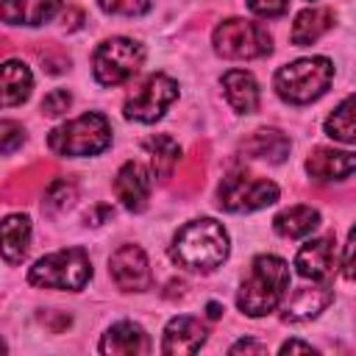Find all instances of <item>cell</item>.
<instances>
[{"label":"cell","mask_w":356,"mask_h":356,"mask_svg":"<svg viewBox=\"0 0 356 356\" xmlns=\"http://www.w3.org/2000/svg\"><path fill=\"white\" fill-rule=\"evenodd\" d=\"M306 170L317 181H337L350 172H356V153L334 150V147H317L306 159Z\"/></svg>","instance_id":"13"},{"label":"cell","mask_w":356,"mask_h":356,"mask_svg":"<svg viewBox=\"0 0 356 356\" xmlns=\"http://www.w3.org/2000/svg\"><path fill=\"white\" fill-rule=\"evenodd\" d=\"M342 273H345V278L356 281V228L348 234V245H345V256H342Z\"/></svg>","instance_id":"30"},{"label":"cell","mask_w":356,"mask_h":356,"mask_svg":"<svg viewBox=\"0 0 356 356\" xmlns=\"http://www.w3.org/2000/svg\"><path fill=\"white\" fill-rule=\"evenodd\" d=\"M334 25V11L331 8H306L295 17V25H292V44L303 47V44H312L317 42L328 28Z\"/></svg>","instance_id":"20"},{"label":"cell","mask_w":356,"mask_h":356,"mask_svg":"<svg viewBox=\"0 0 356 356\" xmlns=\"http://www.w3.org/2000/svg\"><path fill=\"white\" fill-rule=\"evenodd\" d=\"M170 256L186 270H214L228 256V234L217 220H192L175 234Z\"/></svg>","instance_id":"1"},{"label":"cell","mask_w":356,"mask_h":356,"mask_svg":"<svg viewBox=\"0 0 356 356\" xmlns=\"http://www.w3.org/2000/svg\"><path fill=\"white\" fill-rule=\"evenodd\" d=\"M70 103H72V97H70L67 89H53L50 95H44L42 111H44L47 117H58V114H64V111L70 108Z\"/></svg>","instance_id":"28"},{"label":"cell","mask_w":356,"mask_h":356,"mask_svg":"<svg viewBox=\"0 0 356 356\" xmlns=\"http://www.w3.org/2000/svg\"><path fill=\"white\" fill-rule=\"evenodd\" d=\"M108 142H111V125L97 111L64 122L47 136L50 150L58 156H95L106 150Z\"/></svg>","instance_id":"3"},{"label":"cell","mask_w":356,"mask_h":356,"mask_svg":"<svg viewBox=\"0 0 356 356\" xmlns=\"http://www.w3.org/2000/svg\"><path fill=\"white\" fill-rule=\"evenodd\" d=\"M331 289L325 286H300L292 292V298L284 303V314L281 320L286 323H303V320H312L314 314H320L328 303H331Z\"/></svg>","instance_id":"15"},{"label":"cell","mask_w":356,"mask_h":356,"mask_svg":"<svg viewBox=\"0 0 356 356\" xmlns=\"http://www.w3.org/2000/svg\"><path fill=\"white\" fill-rule=\"evenodd\" d=\"M89 275H92L89 256L81 248H67V250L39 259L31 267L28 281L36 286H47V289H83Z\"/></svg>","instance_id":"5"},{"label":"cell","mask_w":356,"mask_h":356,"mask_svg":"<svg viewBox=\"0 0 356 356\" xmlns=\"http://www.w3.org/2000/svg\"><path fill=\"white\" fill-rule=\"evenodd\" d=\"M92 64H95V78L103 86H117V83L128 81L139 70L142 44H136L134 39H122V36L108 39L95 50Z\"/></svg>","instance_id":"8"},{"label":"cell","mask_w":356,"mask_h":356,"mask_svg":"<svg viewBox=\"0 0 356 356\" xmlns=\"http://www.w3.org/2000/svg\"><path fill=\"white\" fill-rule=\"evenodd\" d=\"M242 153L245 159H261V161H284L286 153H289V139L281 134V131H273V128H261V131H253L245 142H242Z\"/></svg>","instance_id":"16"},{"label":"cell","mask_w":356,"mask_h":356,"mask_svg":"<svg viewBox=\"0 0 356 356\" xmlns=\"http://www.w3.org/2000/svg\"><path fill=\"white\" fill-rule=\"evenodd\" d=\"M0 131H3V153H11L17 147V142H22V128L11 120H3Z\"/></svg>","instance_id":"31"},{"label":"cell","mask_w":356,"mask_h":356,"mask_svg":"<svg viewBox=\"0 0 356 356\" xmlns=\"http://www.w3.org/2000/svg\"><path fill=\"white\" fill-rule=\"evenodd\" d=\"M31 70L19 61H6L3 64V106H17L28 100L31 95Z\"/></svg>","instance_id":"24"},{"label":"cell","mask_w":356,"mask_h":356,"mask_svg":"<svg viewBox=\"0 0 356 356\" xmlns=\"http://www.w3.org/2000/svg\"><path fill=\"white\" fill-rule=\"evenodd\" d=\"M317 225H320V214H317L312 206H292V209L281 211V214L273 220V228H275L281 236H286V239L309 236Z\"/></svg>","instance_id":"21"},{"label":"cell","mask_w":356,"mask_h":356,"mask_svg":"<svg viewBox=\"0 0 356 356\" xmlns=\"http://www.w3.org/2000/svg\"><path fill=\"white\" fill-rule=\"evenodd\" d=\"M295 267L303 278H314V281H325L334 273V236H320L306 242L298 256H295Z\"/></svg>","instance_id":"11"},{"label":"cell","mask_w":356,"mask_h":356,"mask_svg":"<svg viewBox=\"0 0 356 356\" xmlns=\"http://www.w3.org/2000/svg\"><path fill=\"white\" fill-rule=\"evenodd\" d=\"M206 339V328L195 317H175L164 328V353H195Z\"/></svg>","instance_id":"14"},{"label":"cell","mask_w":356,"mask_h":356,"mask_svg":"<svg viewBox=\"0 0 356 356\" xmlns=\"http://www.w3.org/2000/svg\"><path fill=\"white\" fill-rule=\"evenodd\" d=\"M114 195L122 200L125 209L131 211H142L145 203H147V195H150V175L142 164L136 161H128L117 178H114Z\"/></svg>","instance_id":"12"},{"label":"cell","mask_w":356,"mask_h":356,"mask_svg":"<svg viewBox=\"0 0 356 356\" xmlns=\"http://www.w3.org/2000/svg\"><path fill=\"white\" fill-rule=\"evenodd\" d=\"M222 89H225L228 103L239 114L256 111V106H259V86H256V81H253L250 72H245V70H228L222 75Z\"/></svg>","instance_id":"17"},{"label":"cell","mask_w":356,"mask_h":356,"mask_svg":"<svg viewBox=\"0 0 356 356\" xmlns=\"http://www.w3.org/2000/svg\"><path fill=\"white\" fill-rule=\"evenodd\" d=\"M220 314H222V306H220V303H209V317L217 320Z\"/></svg>","instance_id":"34"},{"label":"cell","mask_w":356,"mask_h":356,"mask_svg":"<svg viewBox=\"0 0 356 356\" xmlns=\"http://www.w3.org/2000/svg\"><path fill=\"white\" fill-rule=\"evenodd\" d=\"M289 286V267L278 256H256L248 278L236 295V306L248 317H261L273 312Z\"/></svg>","instance_id":"2"},{"label":"cell","mask_w":356,"mask_h":356,"mask_svg":"<svg viewBox=\"0 0 356 356\" xmlns=\"http://www.w3.org/2000/svg\"><path fill=\"white\" fill-rule=\"evenodd\" d=\"M28 239H31V220L25 214H11L3 222V256L8 264H17L28 253Z\"/></svg>","instance_id":"22"},{"label":"cell","mask_w":356,"mask_h":356,"mask_svg":"<svg viewBox=\"0 0 356 356\" xmlns=\"http://www.w3.org/2000/svg\"><path fill=\"white\" fill-rule=\"evenodd\" d=\"M145 147H147V153H150L153 172H156L161 181H167V178L172 175L178 159H181V147H178V142H175L172 136H167V134H156V136L145 139Z\"/></svg>","instance_id":"23"},{"label":"cell","mask_w":356,"mask_h":356,"mask_svg":"<svg viewBox=\"0 0 356 356\" xmlns=\"http://www.w3.org/2000/svg\"><path fill=\"white\" fill-rule=\"evenodd\" d=\"M103 353H147L150 342L147 334L134 323H117L108 328V334L100 342Z\"/></svg>","instance_id":"19"},{"label":"cell","mask_w":356,"mask_h":356,"mask_svg":"<svg viewBox=\"0 0 356 356\" xmlns=\"http://www.w3.org/2000/svg\"><path fill=\"white\" fill-rule=\"evenodd\" d=\"M325 134L331 139H337V142L356 145V95L342 100L337 106V111L325 120Z\"/></svg>","instance_id":"25"},{"label":"cell","mask_w":356,"mask_h":356,"mask_svg":"<svg viewBox=\"0 0 356 356\" xmlns=\"http://www.w3.org/2000/svg\"><path fill=\"white\" fill-rule=\"evenodd\" d=\"M214 47L225 58H259L270 53V33L248 19H225L214 31Z\"/></svg>","instance_id":"7"},{"label":"cell","mask_w":356,"mask_h":356,"mask_svg":"<svg viewBox=\"0 0 356 356\" xmlns=\"http://www.w3.org/2000/svg\"><path fill=\"white\" fill-rule=\"evenodd\" d=\"M108 273L117 281L120 289L125 292H142L150 286V267H147V256L139 245H122L114 250L111 261H108Z\"/></svg>","instance_id":"10"},{"label":"cell","mask_w":356,"mask_h":356,"mask_svg":"<svg viewBox=\"0 0 356 356\" xmlns=\"http://www.w3.org/2000/svg\"><path fill=\"white\" fill-rule=\"evenodd\" d=\"M72 200H75V184L67 181V178H56V181L47 186V192H44V209H47V211H61V209H67Z\"/></svg>","instance_id":"26"},{"label":"cell","mask_w":356,"mask_h":356,"mask_svg":"<svg viewBox=\"0 0 356 356\" xmlns=\"http://www.w3.org/2000/svg\"><path fill=\"white\" fill-rule=\"evenodd\" d=\"M61 0H6L3 19L8 25H42L58 11Z\"/></svg>","instance_id":"18"},{"label":"cell","mask_w":356,"mask_h":356,"mask_svg":"<svg viewBox=\"0 0 356 356\" xmlns=\"http://www.w3.org/2000/svg\"><path fill=\"white\" fill-rule=\"evenodd\" d=\"M289 0H248V8L259 17H281L286 11Z\"/></svg>","instance_id":"29"},{"label":"cell","mask_w":356,"mask_h":356,"mask_svg":"<svg viewBox=\"0 0 356 356\" xmlns=\"http://www.w3.org/2000/svg\"><path fill=\"white\" fill-rule=\"evenodd\" d=\"M178 97V83L167 75H150L125 103V117L139 122H153L164 114V108Z\"/></svg>","instance_id":"9"},{"label":"cell","mask_w":356,"mask_h":356,"mask_svg":"<svg viewBox=\"0 0 356 356\" xmlns=\"http://www.w3.org/2000/svg\"><path fill=\"white\" fill-rule=\"evenodd\" d=\"M103 11H111V14H145L150 8V0H97Z\"/></svg>","instance_id":"27"},{"label":"cell","mask_w":356,"mask_h":356,"mask_svg":"<svg viewBox=\"0 0 356 356\" xmlns=\"http://www.w3.org/2000/svg\"><path fill=\"white\" fill-rule=\"evenodd\" d=\"M242 350H253V353H264L267 345H259V342H250V339H242L236 345H231V353H242Z\"/></svg>","instance_id":"32"},{"label":"cell","mask_w":356,"mask_h":356,"mask_svg":"<svg viewBox=\"0 0 356 356\" xmlns=\"http://www.w3.org/2000/svg\"><path fill=\"white\" fill-rule=\"evenodd\" d=\"M295 350H303V353H314V348H312V345H306V342H298V339H292V342H284V345H281V353H295Z\"/></svg>","instance_id":"33"},{"label":"cell","mask_w":356,"mask_h":356,"mask_svg":"<svg viewBox=\"0 0 356 356\" xmlns=\"http://www.w3.org/2000/svg\"><path fill=\"white\" fill-rule=\"evenodd\" d=\"M275 200H278V186L245 170L228 172L220 184V209L225 211H256Z\"/></svg>","instance_id":"6"},{"label":"cell","mask_w":356,"mask_h":356,"mask_svg":"<svg viewBox=\"0 0 356 356\" xmlns=\"http://www.w3.org/2000/svg\"><path fill=\"white\" fill-rule=\"evenodd\" d=\"M331 78L334 64L328 58H300L275 72V89L286 103H309L328 89Z\"/></svg>","instance_id":"4"}]
</instances>
